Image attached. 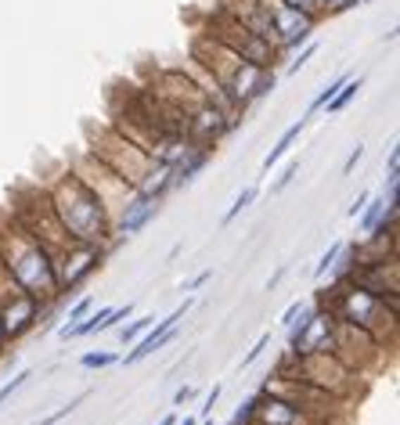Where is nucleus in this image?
Here are the masks:
<instances>
[{"label": "nucleus", "mask_w": 400, "mask_h": 425, "mask_svg": "<svg viewBox=\"0 0 400 425\" xmlns=\"http://www.w3.org/2000/svg\"><path fill=\"white\" fill-rule=\"evenodd\" d=\"M58 224L65 227V234L83 246H105L112 231V212L98 198V191L87 184L80 173L61 177V184L47 195Z\"/></svg>", "instance_id": "f257e3e1"}, {"label": "nucleus", "mask_w": 400, "mask_h": 425, "mask_svg": "<svg viewBox=\"0 0 400 425\" xmlns=\"http://www.w3.org/2000/svg\"><path fill=\"white\" fill-rule=\"evenodd\" d=\"M8 231H11V238L0 231V263L15 278V285L22 292H29L37 303L58 299V270H54L51 253L18 220H11Z\"/></svg>", "instance_id": "f03ea898"}, {"label": "nucleus", "mask_w": 400, "mask_h": 425, "mask_svg": "<svg viewBox=\"0 0 400 425\" xmlns=\"http://www.w3.org/2000/svg\"><path fill=\"white\" fill-rule=\"evenodd\" d=\"M299 328L289 331V353L292 357H314V353H335V336L339 321L325 307H303Z\"/></svg>", "instance_id": "7ed1b4c3"}, {"label": "nucleus", "mask_w": 400, "mask_h": 425, "mask_svg": "<svg viewBox=\"0 0 400 425\" xmlns=\"http://www.w3.org/2000/svg\"><path fill=\"white\" fill-rule=\"evenodd\" d=\"M188 310H192V299H184L173 314L159 317V321H156V328H148V336H141V343H137L127 357H119V364H141L144 357H151L156 350H163L166 343H173V339H177V324H180L184 317H188Z\"/></svg>", "instance_id": "20e7f679"}, {"label": "nucleus", "mask_w": 400, "mask_h": 425, "mask_svg": "<svg viewBox=\"0 0 400 425\" xmlns=\"http://www.w3.org/2000/svg\"><path fill=\"white\" fill-rule=\"evenodd\" d=\"M303 127H306V119H296V123H292V127H289V130L278 137V144H274V148L267 151V156H263V173H270L274 166H278V163L289 156V148L296 144V137L303 134Z\"/></svg>", "instance_id": "39448f33"}, {"label": "nucleus", "mask_w": 400, "mask_h": 425, "mask_svg": "<svg viewBox=\"0 0 400 425\" xmlns=\"http://www.w3.org/2000/svg\"><path fill=\"white\" fill-rule=\"evenodd\" d=\"M90 307H94V299H90V296L76 299V303H73V310H69V317L61 321V328H58V336H61V339H69V336H73V328H76V324H80V321H83V317L90 314Z\"/></svg>", "instance_id": "423d86ee"}, {"label": "nucleus", "mask_w": 400, "mask_h": 425, "mask_svg": "<svg viewBox=\"0 0 400 425\" xmlns=\"http://www.w3.org/2000/svg\"><path fill=\"white\" fill-rule=\"evenodd\" d=\"M361 83H364V80L357 76V80H346V83H343L339 90H335V98H332V101L325 105V108H328V115H335V112H343V108H346V105L354 101V94H357V90H361Z\"/></svg>", "instance_id": "0eeeda50"}, {"label": "nucleus", "mask_w": 400, "mask_h": 425, "mask_svg": "<svg viewBox=\"0 0 400 425\" xmlns=\"http://www.w3.org/2000/svg\"><path fill=\"white\" fill-rule=\"evenodd\" d=\"M382 209H386V195H379V198H368L364 202V217H361V224H357V231L361 234H368V231H372L375 224H379V217H382Z\"/></svg>", "instance_id": "6e6552de"}, {"label": "nucleus", "mask_w": 400, "mask_h": 425, "mask_svg": "<svg viewBox=\"0 0 400 425\" xmlns=\"http://www.w3.org/2000/svg\"><path fill=\"white\" fill-rule=\"evenodd\" d=\"M256 195H260V184H249V188H242V191H238V198L231 202V209L224 212V220H220V224L227 227V224H231V220L238 217L242 209H249V205H253V198H256Z\"/></svg>", "instance_id": "1a4fd4ad"}, {"label": "nucleus", "mask_w": 400, "mask_h": 425, "mask_svg": "<svg viewBox=\"0 0 400 425\" xmlns=\"http://www.w3.org/2000/svg\"><path fill=\"white\" fill-rule=\"evenodd\" d=\"M343 249H346V246H343V241H332V246H328V249L321 253V260H318V267H314V278H325V274H328V270L335 267V260H339V256H343Z\"/></svg>", "instance_id": "9d476101"}, {"label": "nucleus", "mask_w": 400, "mask_h": 425, "mask_svg": "<svg viewBox=\"0 0 400 425\" xmlns=\"http://www.w3.org/2000/svg\"><path fill=\"white\" fill-rule=\"evenodd\" d=\"M346 80H350L346 72H343V76H335V80H332V83H328V87L321 90V94H318V98L311 101V112H306V115H314V112H321V108H325V105H328V101L335 98V90H339V87H343Z\"/></svg>", "instance_id": "9b49d317"}, {"label": "nucleus", "mask_w": 400, "mask_h": 425, "mask_svg": "<svg viewBox=\"0 0 400 425\" xmlns=\"http://www.w3.org/2000/svg\"><path fill=\"white\" fill-rule=\"evenodd\" d=\"M115 360H119L115 353H108V350H94V353H83V357H80V368L94 372V368H108V364H115Z\"/></svg>", "instance_id": "f8f14e48"}, {"label": "nucleus", "mask_w": 400, "mask_h": 425, "mask_svg": "<svg viewBox=\"0 0 400 425\" xmlns=\"http://www.w3.org/2000/svg\"><path fill=\"white\" fill-rule=\"evenodd\" d=\"M296 173H299V163H289L282 173H278V180H270V195H282L292 180H296Z\"/></svg>", "instance_id": "ddd939ff"}, {"label": "nucleus", "mask_w": 400, "mask_h": 425, "mask_svg": "<svg viewBox=\"0 0 400 425\" xmlns=\"http://www.w3.org/2000/svg\"><path fill=\"white\" fill-rule=\"evenodd\" d=\"M151 324H156V314H148V317H137L134 324H127V328H123V343H134V339L141 336V331H148Z\"/></svg>", "instance_id": "4468645a"}, {"label": "nucleus", "mask_w": 400, "mask_h": 425, "mask_svg": "<svg viewBox=\"0 0 400 425\" xmlns=\"http://www.w3.org/2000/svg\"><path fill=\"white\" fill-rule=\"evenodd\" d=\"M267 346H270V331H263V336L256 339V346H253L249 353L242 357V368H253V364H256L260 357H263V350H267Z\"/></svg>", "instance_id": "2eb2a0df"}, {"label": "nucleus", "mask_w": 400, "mask_h": 425, "mask_svg": "<svg viewBox=\"0 0 400 425\" xmlns=\"http://www.w3.org/2000/svg\"><path fill=\"white\" fill-rule=\"evenodd\" d=\"M29 375H33V372H18V375H15L11 382H4V386H0V404H4L8 397H15V393H18V389H22V386L29 382Z\"/></svg>", "instance_id": "dca6fc26"}, {"label": "nucleus", "mask_w": 400, "mask_h": 425, "mask_svg": "<svg viewBox=\"0 0 400 425\" xmlns=\"http://www.w3.org/2000/svg\"><path fill=\"white\" fill-rule=\"evenodd\" d=\"M83 400H87V393H80V397H73V400H69L65 407H58L54 414H47V418H44L40 425H54V421H61V418H65V414H73V411H76V407H80Z\"/></svg>", "instance_id": "f3484780"}, {"label": "nucleus", "mask_w": 400, "mask_h": 425, "mask_svg": "<svg viewBox=\"0 0 400 425\" xmlns=\"http://www.w3.org/2000/svg\"><path fill=\"white\" fill-rule=\"evenodd\" d=\"M206 281H213V270H199L195 278H188V281H180V292H188V296H192V292H199V288H202Z\"/></svg>", "instance_id": "a211bd4d"}, {"label": "nucleus", "mask_w": 400, "mask_h": 425, "mask_svg": "<svg viewBox=\"0 0 400 425\" xmlns=\"http://www.w3.org/2000/svg\"><path fill=\"white\" fill-rule=\"evenodd\" d=\"M195 393H199L195 386H180V389L173 393V407H184V404H192V400H195Z\"/></svg>", "instance_id": "6ab92c4d"}, {"label": "nucleus", "mask_w": 400, "mask_h": 425, "mask_svg": "<svg viewBox=\"0 0 400 425\" xmlns=\"http://www.w3.org/2000/svg\"><path fill=\"white\" fill-rule=\"evenodd\" d=\"M217 400H220V382L206 393V404H202V414H206V418H209V411H213V407H217Z\"/></svg>", "instance_id": "aec40b11"}, {"label": "nucleus", "mask_w": 400, "mask_h": 425, "mask_svg": "<svg viewBox=\"0 0 400 425\" xmlns=\"http://www.w3.org/2000/svg\"><path fill=\"white\" fill-rule=\"evenodd\" d=\"M303 307H306V303H303V299H296V303H292V307H289V310H285V317H282V324H285V328H292V324H296V317H299V310H303Z\"/></svg>", "instance_id": "412c9836"}, {"label": "nucleus", "mask_w": 400, "mask_h": 425, "mask_svg": "<svg viewBox=\"0 0 400 425\" xmlns=\"http://www.w3.org/2000/svg\"><path fill=\"white\" fill-rule=\"evenodd\" d=\"M361 156H364V144H357V148L350 151V159H346V166H343V173H354V166L361 163Z\"/></svg>", "instance_id": "4be33fe9"}, {"label": "nucleus", "mask_w": 400, "mask_h": 425, "mask_svg": "<svg viewBox=\"0 0 400 425\" xmlns=\"http://www.w3.org/2000/svg\"><path fill=\"white\" fill-rule=\"evenodd\" d=\"M368 198H372V191H361V195H357V198L350 202V209H346V212H350V217H357V212L364 209V202H368Z\"/></svg>", "instance_id": "5701e85b"}, {"label": "nucleus", "mask_w": 400, "mask_h": 425, "mask_svg": "<svg viewBox=\"0 0 400 425\" xmlns=\"http://www.w3.org/2000/svg\"><path fill=\"white\" fill-rule=\"evenodd\" d=\"M311 54H314V44H311V47H306V51H303V54L296 58V62L289 65V72H299V65H306V58H311Z\"/></svg>", "instance_id": "b1692460"}, {"label": "nucleus", "mask_w": 400, "mask_h": 425, "mask_svg": "<svg viewBox=\"0 0 400 425\" xmlns=\"http://www.w3.org/2000/svg\"><path fill=\"white\" fill-rule=\"evenodd\" d=\"M285 270H289V267H278V270H274V274H270V281H267V292H270V288H278V281L285 278Z\"/></svg>", "instance_id": "393cba45"}, {"label": "nucleus", "mask_w": 400, "mask_h": 425, "mask_svg": "<svg viewBox=\"0 0 400 425\" xmlns=\"http://www.w3.org/2000/svg\"><path fill=\"white\" fill-rule=\"evenodd\" d=\"M177 421H180V418H177V411H170V414H166V418H163L159 425H177Z\"/></svg>", "instance_id": "a878e982"}, {"label": "nucleus", "mask_w": 400, "mask_h": 425, "mask_svg": "<svg viewBox=\"0 0 400 425\" xmlns=\"http://www.w3.org/2000/svg\"><path fill=\"white\" fill-rule=\"evenodd\" d=\"M177 425H199V418H192V414H188V418H184V421H177Z\"/></svg>", "instance_id": "bb28decb"}, {"label": "nucleus", "mask_w": 400, "mask_h": 425, "mask_svg": "<svg viewBox=\"0 0 400 425\" xmlns=\"http://www.w3.org/2000/svg\"><path fill=\"white\" fill-rule=\"evenodd\" d=\"M4 343H8V336H4V328H0V350H4Z\"/></svg>", "instance_id": "cd10ccee"}]
</instances>
